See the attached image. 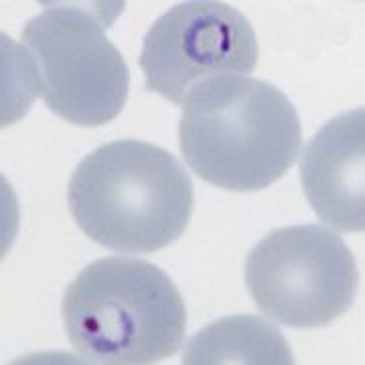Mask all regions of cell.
Instances as JSON below:
<instances>
[{
  "instance_id": "cell-1",
  "label": "cell",
  "mask_w": 365,
  "mask_h": 365,
  "mask_svg": "<svg viewBox=\"0 0 365 365\" xmlns=\"http://www.w3.org/2000/svg\"><path fill=\"white\" fill-rule=\"evenodd\" d=\"M300 143L297 108L270 81L223 76L182 100V157L215 187L237 193L270 187L294 165Z\"/></svg>"
},
{
  "instance_id": "cell-2",
  "label": "cell",
  "mask_w": 365,
  "mask_h": 365,
  "mask_svg": "<svg viewBox=\"0 0 365 365\" xmlns=\"http://www.w3.org/2000/svg\"><path fill=\"white\" fill-rule=\"evenodd\" d=\"M79 230L102 248L150 254L177 242L193 213V182L165 148L118 140L96 148L69 179Z\"/></svg>"
},
{
  "instance_id": "cell-3",
  "label": "cell",
  "mask_w": 365,
  "mask_h": 365,
  "mask_svg": "<svg viewBox=\"0 0 365 365\" xmlns=\"http://www.w3.org/2000/svg\"><path fill=\"white\" fill-rule=\"evenodd\" d=\"M61 319L73 349L91 364H158L181 349L187 309L169 274L150 262L108 256L71 280Z\"/></svg>"
},
{
  "instance_id": "cell-4",
  "label": "cell",
  "mask_w": 365,
  "mask_h": 365,
  "mask_svg": "<svg viewBox=\"0 0 365 365\" xmlns=\"http://www.w3.org/2000/svg\"><path fill=\"white\" fill-rule=\"evenodd\" d=\"M23 43L37 93L59 118L102 126L128 98V67L100 16L78 4H53L25 25Z\"/></svg>"
},
{
  "instance_id": "cell-5",
  "label": "cell",
  "mask_w": 365,
  "mask_h": 365,
  "mask_svg": "<svg viewBox=\"0 0 365 365\" xmlns=\"http://www.w3.org/2000/svg\"><path fill=\"white\" fill-rule=\"evenodd\" d=\"M246 284L262 313L292 329H317L351 309L359 270L351 250L323 225H290L260 240Z\"/></svg>"
},
{
  "instance_id": "cell-6",
  "label": "cell",
  "mask_w": 365,
  "mask_h": 365,
  "mask_svg": "<svg viewBox=\"0 0 365 365\" xmlns=\"http://www.w3.org/2000/svg\"><path fill=\"white\" fill-rule=\"evenodd\" d=\"M260 47L248 16L232 4L191 0L175 4L146 33L140 69L148 91L175 106L199 83L223 76H248Z\"/></svg>"
},
{
  "instance_id": "cell-7",
  "label": "cell",
  "mask_w": 365,
  "mask_h": 365,
  "mask_svg": "<svg viewBox=\"0 0 365 365\" xmlns=\"http://www.w3.org/2000/svg\"><path fill=\"white\" fill-rule=\"evenodd\" d=\"M302 191L319 220L339 232H365V110L329 120L300 158Z\"/></svg>"
},
{
  "instance_id": "cell-8",
  "label": "cell",
  "mask_w": 365,
  "mask_h": 365,
  "mask_svg": "<svg viewBox=\"0 0 365 365\" xmlns=\"http://www.w3.org/2000/svg\"><path fill=\"white\" fill-rule=\"evenodd\" d=\"M187 365H292L294 357L284 335L254 314H235L195 333L185 351Z\"/></svg>"
}]
</instances>
